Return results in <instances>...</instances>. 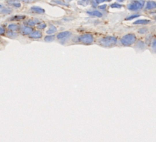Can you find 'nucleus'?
Here are the masks:
<instances>
[{"mask_svg":"<svg viewBox=\"0 0 156 142\" xmlns=\"http://www.w3.org/2000/svg\"><path fill=\"white\" fill-rule=\"evenodd\" d=\"M20 25L18 24H10L8 26V28L10 31L12 32H16L18 31L19 30H20Z\"/></svg>","mask_w":156,"mask_h":142,"instance_id":"nucleus-10","label":"nucleus"},{"mask_svg":"<svg viewBox=\"0 0 156 142\" xmlns=\"http://www.w3.org/2000/svg\"><path fill=\"white\" fill-rule=\"evenodd\" d=\"M23 18H25V15H15V16H13L11 18H9V21H19V20Z\"/></svg>","mask_w":156,"mask_h":142,"instance_id":"nucleus-15","label":"nucleus"},{"mask_svg":"<svg viewBox=\"0 0 156 142\" xmlns=\"http://www.w3.org/2000/svg\"><path fill=\"white\" fill-rule=\"evenodd\" d=\"M110 7H111V8H121V7H122V5H121L120 4H119V3H114V4H112L111 5H110Z\"/></svg>","mask_w":156,"mask_h":142,"instance_id":"nucleus-24","label":"nucleus"},{"mask_svg":"<svg viewBox=\"0 0 156 142\" xmlns=\"http://www.w3.org/2000/svg\"><path fill=\"white\" fill-rule=\"evenodd\" d=\"M150 23V20L148 19H139L134 22V24H147Z\"/></svg>","mask_w":156,"mask_h":142,"instance_id":"nucleus-14","label":"nucleus"},{"mask_svg":"<svg viewBox=\"0 0 156 142\" xmlns=\"http://www.w3.org/2000/svg\"><path fill=\"white\" fill-rule=\"evenodd\" d=\"M72 35V33L69 31H63L59 33L57 35V37L58 40H65L69 37V36Z\"/></svg>","mask_w":156,"mask_h":142,"instance_id":"nucleus-7","label":"nucleus"},{"mask_svg":"<svg viewBox=\"0 0 156 142\" xmlns=\"http://www.w3.org/2000/svg\"><path fill=\"white\" fill-rule=\"evenodd\" d=\"M137 43V47H139V49L143 50V49L145 48V43H143L142 41H139Z\"/></svg>","mask_w":156,"mask_h":142,"instance_id":"nucleus-19","label":"nucleus"},{"mask_svg":"<svg viewBox=\"0 0 156 142\" xmlns=\"http://www.w3.org/2000/svg\"><path fill=\"white\" fill-rule=\"evenodd\" d=\"M38 24H40V20H38L37 18L28 19L27 21H24L25 26H28V27H31L32 26H34V25Z\"/></svg>","mask_w":156,"mask_h":142,"instance_id":"nucleus-5","label":"nucleus"},{"mask_svg":"<svg viewBox=\"0 0 156 142\" xmlns=\"http://www.w3.org/2000/svg\"><path fill=\"white\" fill-rule=\"evenodd\" d=\"M87 13H88V14H89V15H93V16H96V17H99V18H101V17L103 16L102 13H101V12H99V11H97V10L89 11V12H87Z\"/></svg>","mask_w":156,"mask_h":142,"instance_id":"nucleus-13","label":"nucleus"},{"mask_svg":"<svg viewBox=\"0 0 156 142\" xmlns=\"http://www.w3.org/2000/svg\"><path fill=\"white\" fill-rule=\"evenodd\" d=\"M20 32H21L23 35H28L29 36L32 32L34 31V29L32 27H28V26H22L20 27Z\"/></svg>","mask_w":156,"mask_h":142,"instance_id":"nucleus-6","label":"nucleus"},{"mask_svg":"<svg viewBox=\"0 0 156 142\" xmlns=\"http://www.w3.org/2000/svg\"><path fill=\"white\" fill-rule=\"evenodd\" d=\"M136 41V37L133 33H127L120 39V43L125 46H131Z\"/></svg>","mask_w":156,"mask_h":142,"instance_id":"nucleus-3","label":"nucleus"},{"mask_svg":"<svg viewBox=\"0 0 156 142\" xmlns=\"http://www.w3.org/2000/svg\"><path fill=\"white\" fill-rule=\"evenodd\" d=\"M106 7H107V5H100L99 8L100 9H105Z\"/></svg>","mask_w":156,"mask_h":142,"instance_id":"nucleus-28","label":"nucleus"},{"mask_svg":"<svg viewBox=\"0 0 156 142\" xmlns=\"http://www.w3.org/2000/svg\"><path fill=\"white\" fill-rule=\"evenodd\" d=\"M95 40L94 36L91 33H84L80 36L76 37V38H74L73 41L76 43H81L83 44H91Z\"/></svg>","mask_w":156,"mask_h":142,"instance_id":"nucleus-1","label":"nucleus"},{"mask_svg":"<svg viewBox=\"0 0 156 142\" xmlns=\"http://www.w3.org/2000/svg\"><path fill=\"white\" fill-rule=\"evenodd\" d=\"M55 39V36L54 35H47L45 37V41L46 42H52Z\"/></svg>","mask_w":156,"mask_h":142,"instance_id":"nucleus-18","label":"nucleus"},{"mask_svg":"<svg viewBox=\"0 0 156 142\" xmlns=\"http://www.w3.org/2000/svg\"><path fill=\"white\" fill-rule=\"evenodd\" d=\"M0 7H1V5H0Z\"/></svg>","mask_w":156,"mask_h":142,"instance_id":"nucleus-29","label":"nucleus"},{"mask_svg":"<svg viewBox=\"0 0 156 142\" xmlns=\"http://www.w3.org/2000/svg\"><path fill=\"white\" fill-rule=\"evenodd\" d=\"M117 43V38L116 37H104L98 40V43L100 45L105 47H110L114 45H116Z\"/></svg>","mask_w":156,"mask_h":142,"instance_id":"nucleus-2","label":"nucleus"},{"mask_svg":"<svg viewBox=\"0 0 156 142\" xmlns=\"http://www.w3.org/2000/svg\"><path fill=\"white\" fill-rule=\"evenodd\" d=\"M144 5H145V1H142V0L141 1H133L127 5V8L130 11H138L142 8Z\"/></svg>","mask_w":156,"mask_h":142,"instance_id":"nucleus-4","label":"nucleus"},{"mask_svg":"<svg viewBox=\"0 0 156 142\" xmlns=\"http://www.w3.org/2000/svg\"><path fill=\"white\" fill-rule=\"evenodd\" d=\"M29 37L32 39H40L42 37V33L39 31H34L30 34Z\"/></svg>","mask_w":156,"mask_h":142,"instance_id":"nucleus-8","label":"nucleus"},{"mask_svg":"<svg viewBox=\"0 0 156 142\" xmlns=\"http://www.w3.org/2000/svg\"><path fill=\"white\" fill-rule=\"evenodd\" d=\"M5 33V29L2 26H0V35H4Z\"/></svg>","mask_w":156,"mask_h":142,"instance_id":"nucleus-25","label":"nucleus"},{"mask_svg":"<svg viewBox=\"0 0 156 142\" xmlns=\"http://www.w3.org/2000/svg\"><path fill=\"white\" fill-rule=\"evenodd\" d=\"M8 3H9L10 5H12V6H14L15 8H20L21 5L20 2H16V1H9V2H8Z\"/></svg>","mask_w":156,"mask_h":142,"instance_id":"nucleus-16","label":"nucleus"},{"mask_svg":"<svg viewBox=\"0 0 156 142\" xmlns=\"http://www.w3.org/2000/svg\"><path fill=\"white\" fill-rule=\"evenodd\" d=\"M7 36L11 38H15L16 37H18V33L16 32H12V31H7Z\"/></svg>","mask_w":156,"mask_h":142,"instance_id":"nucleus-17","label":"nucleus"},{"mask_svg":"<svg viewBox=\"0 0 156 142\" xmlns=\"http://www.w3.org/2000/svg\"><path fill=\"white\" fill-rule=\"evenodd\" d=\"M148 32V29L146 27H142L141 29L139 30V33H142V34H143V33H146Z\"/></svg>","mask_w":156,"mask_h":142,"instance_id":"nucleus-23","label":"nucleus"},{"mask_svg":"<svg viewBox=\"0 0 156 142\" xmlns=\"http://www.w3.org/2000/svg\"><path fill=\"white\" fill-rule=\"evenodd\" d=\"M156 7V3L155 1H149L147 2V4L146 5V10H152L155 8Z\"/></svg>","mask_w":156,"mask_h":142,"instance_id":"nucleus-11","label":"nucleus"},{"mask_svg":"<svg viewBox=\"0 0 156 142\" xmlns=\"http://www.w3.org/2000/svg\"><path fill=\"white\" fill-rule=\"evenodd\" d=\"M54 2L57 3V4H61V5H68L67 3H65V2H62L60 1H53Z\"/></svg>","mask_w":156,"mask_h":142,"instance_id":"nucleus-26","label":"nucleus"},{"mask_svg":"<svg viewBox=\"0 0 156 142\" xmlns=\"http://www.w3.org/2000/svg\"><path fill=\"white\" fill-rule=\"evenodd\" d=\"M46 27V24H45V23H40V24H38V25H37V28L40 30L44 29Z\"/></svg>","mask_w":156,"mask_h":142,"instance_id":"nucleus-22","label":"nucleus"},{"mask_svg":"<svg viewBox=\"0 0 156 142\" xmlns=\"http://www.w3.org/2000/svg\"><path fill=\"white\" fill-rule=\"evenodd\" d=\"M11 12H12V10H11L10 8H3L2 10H1V13H2V14H9V13H10Z\"/></svg>","mask_w":156,"mask_h":142,"instance_id":"nucleus-21","label":"nucleus"},{"mask_svg":"<svg viewBox=\"0 0 156 142\" xmlns=\"http://www.w3.org/2000/svg\"><path fill=\"white\" fill-rule=\"evenodd\" d=\"M138 17H139V14H134V15H131L127 17V18H126V20H131V19L136 18Z\"/></svg>","mask_w":156,"mask_h":142,"instance_id":"nucleus-20","label":"nucleus"},{"mask_svg":"<svg viewBox=\"0 0 156 142\" xmlns=\"http://www.w3.org/2000/svg\"><path fill=\"white\" fill-rule=\"evenodd\" d=\"M57 31V27H56L54 25H50L46 32L48 35H53V33H55Z\"/></svg>","mask_w":156,"mask_h":142,"instance_id":"nucleus-12","label":"nucleus"},{"mask_svg":"<svg viewBox=\"0 0 156 142\" xmlns=\"http://www.w3.org/2000/svg\"><path fill=\"white\" fill-rule=\"evenodd\" d=\"M31 11L35 14H44V13H45L44 9L39 6H32L31 8Z\"/></svg>","mask_w":156,"mask_h":142,"instance_id":"nucleus-9","label":"nucleus"},{"mask_svg":"<svg viewBox=\"0 0 156 142\" xmlns=\"http://www.w3.org/2000/svg\"><path fill=\"white\" fill-rule=\"evenodd\" d=\"M89 3V2L88 1H83V2H78V4H81V5H86L87 4Z\"/></svg>","mask_w":156,"mask_h":142,"instance_id":"nucleus-27","label":"nucleus"}]
</instances>
